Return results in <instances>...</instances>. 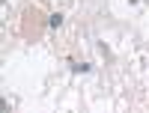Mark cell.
<instances>
[{
	"label": "cell",
	"instance_id": "obj_1",
	"mask_svg": "<svg viewBox=\"0 0 149 113\" xmlns=\"http://www.w3.org/2000/svg\"><path fill=\"white\" fill-rule=\"evenodd\" d=\"M60 21H63V15H51V21H48V24H51V27H60Z\"/></svg>",
	"mask_w": 149,
	"mask_h": 113
}]
</instances>
